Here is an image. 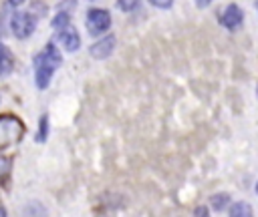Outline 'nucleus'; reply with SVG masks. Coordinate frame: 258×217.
I'll use <instances>...</instances> for the list:
<instances>
[{"label":"nucleus","mask_w":258,"mask_h":217,"mask_svg":"<svg viewBox=\"0 0 258 217\" xmlns=\"http://www.w3.org/2000/svg\"><path fill=\"white\" fill-rule=\"evenodd\" d=\"M46 135H48V117L42 115V117H40V131H38V135H36V141H38V143H44Z\"/></svg>","instance_id":"f8f14e48"},{"label":"nucleus","mask_w":258,"mask_h":217,"mask_svg":"<svg viewBox=\"0 0 258 217\" xmlns=\"http://www.w3.org/2000/svg\"><path fill=\"white\" fill-rule=\"evenodd\" d=\"M22 135V127L16 119L12 117H2L0 119V145H8L18 141Z\"/></svg>","instance_id":"20e7f679"},{"label":"nucleus","mask_w":258,"mask_h":217,"mask_svg":"<svg viewBox=\"0 0 258 217\" xmlns=\"http://www.w3.org/2000/svg\"><path fill=\"white\" fill-rule=\"evenodd\" d=\"M12 66H14V60H12V54L10 50L0 44V76H6L12 72Z\"/></svg>","instance_id":"6e6552de"},{"label":"nucleus","mask_w":258,"mask_h":217,"mask_svg":"<svg viewBox=\"0 0 258 217\" xmlns=\"http://www.w3.org/2000/svg\"><path fill=\"white\" fill-rule=\"evenodd\" d=\"M50 24H52L54 30H62V28L71 26V12H69V10H58Z\"/></svg>","instance_id":"9d476101"},{"label":"nucleus","mask_w":258,"mask_h":217,"mask_svg":"<svg viewBox=\"0 0 258 217\" xmlns=\"http://www.w3.org/2000/svg\"><path fill=\"white\" fill-rule=\"evenodd\" d=\"M139 6V0H117V8L123 12H133Z\"/></svg>","instance_id":"ddd939ff"},{"label":"nucleus","mask_w":258,"mask_h":217,"mask_svg":"<svg viewBox=\"0 0 258 217\" xmlns=\"http://www.w3.org/2000/svg\"><path fill=\"white\" fill-rule=\"evenodd\" d=\"M194 217H210V211H208V207H198L196 211H194Z\"/></svg>","instance_id":"2eb2a0df"},{"label":"nucleus","mask_w":258,"mask_h":217,"mask_svg":"<svg viewBox=\"0 0 258 217\" xmlns=\"http://www.w3.org/2000/svg\"><path fill=\"white\" fill-rule=\"evenodd\" d=\"M85 24H87V28H89V32L93 36L103 34V32H107L111 28V14L105 8H91L87 12Z\"/></svg>","instance_id":"f03ea898"},{"label":"nucleus","mask_w":258,"mask_h":217,"mask_svg":"<svg viewBox=\"0 0 258 217\" xmlns=\"http://www.w3.org/2000/svg\"><path fill=\"white\" fill-rule=\"evenodd\" d=\"M230 217H254V211L246 201H236L230 207Z\"/></svg>","instance_id":"1a4fd4ad"},{"label":"nucleus","mask_w":258,"mask_h":217,"mask_svg":"<svg viewBox=\"0 0 258 217\" xmlns=\"http://www.w3.org/2000/svg\"><path fill=\"white\" fill-rule=\"evenodd\" d=\"M220 22H222V26H226L228 30L238 28V26L244 22V12H242V8H240L238 4H228V6L222 10V14H220Z\"/></svg>","instance_id":"39448f33"},{"label":"nucleus","mask_w":258,"mask_h":217,"mask_svg":"<svg viewBox=\"0 0 258 217\" xmlns=\"http://www.w3.org/2000/svg\"><path fill=\"white\" fill-rule=\"evenodd\" d=\"M56 38H58L60 46H62L67 52H75V50L81 46V38H79V32H77L73 26H67V28L58 30Z\"/></svg>","instance_id":"0eeeda50"},{"label":"nucleus","mask_w":258,"mask_h":217,"mask_svg":"<svg viewBox=\"0 0 258 217\" xmlns=\"http://www.w3.org/2000/svg\"><path fill=\"white\" fill-rule=\"evenodd\" d=\"M36 18L30 12H14L10 16V28L16 38H28L34 32Z\"/></svg>","instance_id":"7ed1b4c3"},{"label":"nucleus","mask_w":258,"mask_h":217,"mask_svg":"<svg viewBox=\"0 0 258 217\" xmlns=\"http://www.w3.org/2000/svg\"><path fill=\"white\" fill-rule=\"evenodd\" d=\"M113 48H115V36H113V34H107V36L99 38V40L89 48V52H91L93 58L103 60V58H107V56L113 52Z\"/></svg>","instance_id":"423d86ee"},{"label":"nucleus","mask_w":258,"mask_h":217,"mask_svg":"<svg viewBox=\"0 0 258 217\" xmlns=\"http://www.w3.org/2000/svg\"><path fill=\"white\" fill-rule=\"evenodd\" d=\"M10 2H12V4H22L24 0H10Z\"/></svg>","instance_id":"a211bd4d"},{"label":"nucleus","mask_w":258,"mask_h":217,"mask_svg":"<svg viewBox=\"0 0 258 217\" xmlns=\"http://www.w3.org/2000/svg\"><path fill=\"white\" fill-rule=\"evenodd\" d=\"M0 217H6V209L4 207H0Z\"/></svg>","instance_id":"f3484780"},{"label":"nucleus","mask_w":258,"mask_h":217,"mask_svg":"<svg viewBox=\"0 0 258 217\" xmlns=\"http://www.w3.org/2000/svg\"><path fill=\"white\" fill-rule=\"evenodd\" d=\"M210 205H212V209H216V211H224L226 205H230V195H228V193L212 195V197H210Z\"/></svg>","instance_id":"9b49d317"},{"label":"nucleus","mask_w":258,"mask_h":217,"mask_svg":"<svg viewBox=\"0 0 258 217\" xmlns=\"http://www.w3.org/2000/svg\"><path fill=\"white\" fill-rule=\"evenodd\" d=\"M214 0H196V4L200 6V8H206V6H210Z\"/></svg>","instance_id":"dca6fc26"},{"label":"nucleus","mask_w":258,"mask_h":217,"mask_svg":"<svg viewBox=\"0 0 258 217\" xmlns=\"http://www.w3.org/2000/svg\"><path fill=\"white\" fill-rule=\"evenodd\" d=\"M147 2H149L151 6H155V8H163V10L169 8V6L173 4V0H147Z\"/></svg>","instance_id":"4468645a"},{"label":"nucleus","mask_w":258,"mask_h":217,"mask_svg":"<svg viewBox=\"0 0 258 217\" xmlns=\"http://www.w3.org/2000/svg\"><path fill=\"white\" fill-rule=\"evenodd\" d=\"M60 52L54 44H46L44 50L40 54H36L34 58V80H36V86L38 88H46L50 78H52V72L60 66Z\"/></svg>","instance_id":"f257e3e1"},{"label":"nucleus","mask_w":258,"mask_h":217,"mask_svg":"<svg viewBox=\"0 0 258 217\" xmlns=\"http://www.w3.org/2000/svg\"><path fill=\"white\" fill-rule=\"evenodd\" d=\"M256 193H258V185H256Z\"/></svg>","instance_id":"6ab92c4d"}]
</instances>
